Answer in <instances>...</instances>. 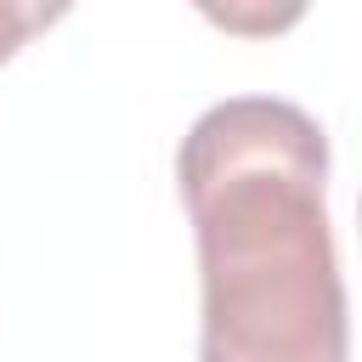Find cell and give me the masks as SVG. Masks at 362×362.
Masks as SVG:
<instances>
[{
    "label": "cell",
    "mask_w": 362,
    "mask_h": 362,
    "mask_svg": "<svg viewBox=\"0 0 362 362\" xmlns=\"http://www.w3.org/2000/svg\"><path fill=\"white\" fill-rule=\"evenodd\" d=\"M62 11L57 6H17V0H0V62L28 40V34H40L45 23H57Z\"/></svg>",
    "instance_id": "cell-2"
},
{
    "label": "cell",
    "mask_w": 362,
    "mask_h": 362,
    "mask_svg": "<svg viewBox=\"0 0 362 362\" xmlns=\"http://www.w3.org/2000/svg\"><path fill=\"white\" fill-rule=\"evenodd\" d=\"M356 221H362V209H356Z\"/></svg>",
    "instance_id": "cell-3"
},
{
    "label": "cell",
    "mask_w": 362,
    "mask_h": 362,
    "mask_svg": "<svg viewBox=\"0 0 362 362\" xmlns=\"http://www.w3.org/2000/svg\"><path fill=\"white\" fill-rule=\"evenodd\" d=\"M175 181L204 272L198 362H345L322 124L283 96H226L187 130Z\"/></svg>",
    "instance_id": "cell-1"
}]
</instances>
